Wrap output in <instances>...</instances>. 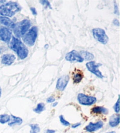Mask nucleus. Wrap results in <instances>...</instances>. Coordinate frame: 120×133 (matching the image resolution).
Returning a JSON list of instances; mask_svg holds the SVG:
<instances>
[{"instance_id": "f257e3e1", "label": "nucleus", "mask_w": 120, "mask_h": 133, "mask_svg": "<svg viewBox=\"0 0 120 133\" xmlns=\"http://www.w3.org/2000/svg\"><path fill=\"white\" fill-rule=\"evenodd\" d=\"M10 47L14 50L20 59L23 60L28 55V49L27 47L19 39L15 36H12L10 43Z\"/></svg>"}, {"instance_id": "f03ea898", "label": "nucleus", "mask_w": 120, "mask_h": 133, "mask_svg": "<svg viewBox=\"0 0 120 133\" xmlns=\"http://www.w3.org/2000/svg\"><path fill=\"white\" fill-rule=\"evenodd\" d=\"M21 6L19 4L14 2H8L0 6V15L12 17L16 13L21 10Z\"/></svg>"}, {"instance_id": "7ed1b4c3", "label": "nucleus", "mask_w": 120, "mask_h": 133, "mask_svg": "<svg viewBox=\"0 0 120 133\" xmlns=\"http://www.w3.org/2000/svg\"><path fill=\"white\" fill-rule=\"evenodd\" d=\"M31 22L28 19H24L14 25L13 31L17 38L23 37L30 28Z\"/></svg>"}, {"instance_id": "20e7f679", "label": "nucleus", "mask_w": 120, "mask_h": 133, "mask_svg": "<svg viewBox=\"0 0 120 133\" xmlns=\"http://www.w3.org/2000/svg\"><path fill=\"white\" fill-rule=\"evenodd\" d=\"M38 29L36 26H34L29 29L28 32L22 37V40L25 44L29 46H34L38 36Z\"/></svg>"}, {"instance_id": "39448f33", "label": "nucleus", "mask_w": 120, "mask_h": 133, "mask_svg": "<svg viewBox=\"0 0 120 133\" xmlns=\"http://www.w3.org/2000/svg\"><path fill=\"white\" fill-rule=\"evenodd\" d=\"M94 38L98 42L103 45L107 44L108 42V37L105 31L100 28H96L92 30Z\"/></svg>"}, {"instance_id": "423d86ee", "label": "nucleus", "mask_w": 120, "mask_h": 133, "mask_svg": "<svg viewBox=\"0 0 120 133\" xmlns=\"http://www.w3.org/2000/svg\"><path fill=\"white\" fill-rule=\"evenodd\" d=\"M77 100L81 105H91L96 103L97 98L93 96H90L83 93H79L77 96Z\"/></svg>"}, {"instance_id": "0eeeda50", "label": "nucleus", "mask_w": 120, "mask_h": 133, "mask_svg": "<svg viewBox=\"0 0 120 133\" xmlns=\"http://www.w3.org/2000/svg\"><path fill=\"white\" fill-rule=\"evenodd\" d=\"M86 66L88 70L93 73V74L95 75L96 76H97L99 78H101V79L104 77L103 74L101 73L98 69L100 66H102L101 64L96 63L94 61H90L87 62L86 64Z\"/></svg>"}, {"instance_id": "6e6552de", "label": "nucleus", "mask_w": 120, "mask_h": 133, "mask_svg": "<svg viewBox=\"0 0 120 133\" xmlns=\"http://www.w3.org/2000/svg\"><path fill=\"white\" fill-rule=\"evenodd\" d=\"M65 59L67 61L70 62H77L82 63L84 61V59L82 58V57L80 55V53L76 50H73L68 52L66 55Z\"/></svg>"}, {"instance_id": "1a4fd4ad", "label": "nucleus", "mask_w": 120, "mask_h": 133, "mask_svg": "<svg viewBox=\"0 0 120 133\" xmlns=\"http://www.w3.org/2000/svg\"><path fill=\"white\" fill-rule=\"evenodd\" d=\"M70 80L69 75H66L60 77L57 80L56 88L59 91H63L66 89Z\"/></svg>"}, {"instance_id": "9d476101", "label": "nucleus", "mask_w": 120, "mask_h": 133, "mask_svg": "<svg viewBox=\"0 0 120 133\" xmlns=\"http://www.w3.org/2000/svg\"><path fill=\"white\" fill-rule=\"evenodd\" d=\"M12 38V31L6 27H2L0 29V41L9 42Z\"/></svg>"}, {"instance_id": "9b49d317", "label": "nucleus", "mask_w": 120, "mask_h": 133, "mask_svg": "<svg viewBox=\"0 0 120 133\" xmlns=\"http://www.w3.org/2000/svg\"><path fill=\"white\" fill-rule=\"evenodd\" d=\"M104 123L103 121H98L97 123H90L88 125L85 127V130L89 132H93L101 129L103 127Z\"/></svg>"}, {"instance_id": "f8f14e48", "label": "nucleus", "mask_w": 120, "mask_h": 133, "mask_svg": "<svg viewBox=\"0 0 120 133\" xmlns=\"http://www.w3.org/2000/svg\"><path fill=\"white\" fill-rule=\"evenodd\" d=\"M16 58L12 54H4L1 57V63L3 65H11L15 61Z\"/></svg>"}, {"instance_id": "ddd939ff", "label": "nucleus", "mask_w": 120, "mask_h": 133, "mask_svg": "<svg viewBox=\"0 0 120 133\" xmlns=\"http://www.w3.org/2000/svg\"><path fill=\"white\" fill-rule=\"evenodd\" d=\"M0 24L5 25V26L12 28H14L15 25L12 21H11L10 18L5 17H3V16H0Z\"/></svg>"}, {"instance_id": "4468645a", "label": "nucleus", "mask_w": 120, "mask_h": 133, "mask_svg": "<svg viewBox=\"0 0 120 133\" xmlns=\"http://www.w3.org/2000/svg\"><path fill=\"white\" fill-rule=\"evenodd\" d=\"M22 119L18 117H16L14 115L10 116V120L8 122V125L10 126H13L14 125H19L22 123Z\"/></svg>"}, {"instance_id": "2eb2a0df", "label": "nucleus", "mask_w": 120, "mask_h": 133, "mask_svg": "<svg viewBox=\"0 0 120 133\" xmlns=\"http://www.w3.org/2000/svg\"><path fill=\"white\" fill-rule=\"evenodd\" d=\"M119 124V115L118 114H114L111 117L109 120V125L110 127H117Z\"/></svg>"}, {"instance_id": "dca6fc26", "label": "nucleus", "mask_w": 120, "mask_h": 133, "mask_svg": "<svg viewBox=\"0 0 120 133\" xmlns=\"http://www.w3.org/2000/svg\"><path fill=\"white\" fill-rule=\"evenodd\" d=\"M91 112L94 114H107L108 113V110L107 109L101 106H96L94 107L91 109Z\"/></svg>"}, {"instance_id": "f3484780", "label": "nucleus", "mask_w": 120, "mask_h": 133, "mask_svg": "<svg viewBox=\"0 0 120 133\" xmlns=\"http://www.w3.org/2000/svg\"><path fill=\"white\" fill-rule=\"evenodd\" d=\"M83 78V74L81 71L78 70L77 72L75 73L74 74L73 77V82L75 83H79L82 81Z\"/></svg>"}, {"instance_id": "a211bd4d", "label": "nucleus", "mask_w": 120, "mask_h": 133, "mask_svg": "<svg viewBox=\"0 0 120 133\" xmlns=\"http://www.w3.org/2000/svg\"><path fill=\"white\" fill-rule=\"evenodd\" d=\"M80 55L82 57V58L84 60L86 61H91L94 59V56L91 53H90L87 51H82L80 52Z\"/></svg>"}, {"instance_id": "6ab92c4d", "label": "nucleus", "mask_w": 120, "mask_h": 133, "mask_svg": "<svg viewBox=\"0 0 120 133\" xmlns=\"http://www.w3.org/2000/svg\"><path fill=\"white\" fill-rule=\"evenodd\" d=\"M45 110V105L43 103H40L38 104L35 109H34V111L36 113L40 114Z\"/></svg>"}, {"instance_id": "aec40b11", "label": "nucleus", "mask_w": 120, "mask_h": 133, "mask_svg": "<svg viewBox=\"0 0 120 133\" xmlns=\"http://www.w3.org/2000/svg\"><path fill=\"white\" fill-rule=\"evenodd\" d=\"M29 126L31 127L30 133H38L40 132V127L37 124H29Z\"/></svg>"}, {"instance_id": "412c9836", "label": "nucleus", "mask_w": 120, "mask_h": 133, "mask_svg": "<svg viewBox=\"0 0 120 133\" xmlns=\"http://www.w3.org/2000/svg\"><path fill=\"white\" fill-rule=\"evenodd\" d=\"M10 120V116L8 114H1L0 115V123L5 124L8 123Z\"/></svg>"}, {"instance_id": "4be33fe9", "label": "nucleus", "mask_w": 120, "mask_h": 133, "mask_svg": "<svg viewBox=\"0 0 120 133\" xmlns=\"http://www.w3.org/2000/svg\"><path fill=\"white\" fill-rule=\"evenodd\" d=\"M59 120L60 121H61V123H62V124L64 125V126H66V127H68V126H69L70 125V123L67 120H65V118H64L63 116L61 115L59 116Z\"/></svg>"}, {"instance_id": "5701e85b", "label": "nucleus", "mask_w": 120, "mask_h": 133, "mask_svg": "<svg viewBox=\"0 0 120 133\" xmlns=\"http://www.w3.org/2000/svg\"><path fill=\"white\" fill-rule=\"evenodd\" d=\"M39 3H40L42 5L45 6V8H46L47 7L49 8L50 9H52V6L50 5V3L48 1L46 0H42V1H39Z\"/></svg>"}, {"instance_id": "b1692460", "label": "nucleus", "mask_w": 120, "mask_h": 133, "mask_svg": "<svg viewBox=\"0 0 120 133\" xmlns=\"http://www.w3.org/2000/svg\"><path fill=\"white\" fill-rule=\"evenodd\" d=\"M114 111L116 113L118 114L119 113V97H118V98L116 103H115V105H114Z\"/></svg>"}, {"instance_id": "393cba45", "label": "nucleus", "mask_w": 120, "mask_h": 133, "mask_svg": "<svg viewBox=\"0 0 120 133\" xmlns=\"http://www.w3.org/2000/svg\"><path fill=\"white\" fill-rule=\"evenodd\" d=\"M46 102L48 103H54L55 102V98L52 97V96H50V97H48L46 99Z\"/></svg>"}, {"instance_id": "a878e982", "label": "nucleus", "mask_w": 120, "mask_h": 133, "mask_svg": "<svg viewBox=\"0 0 120 133\" xmlns=\"http://www.w3.org/2000/svg\"><path fill=\"white\" fill-rule=\"evenodd\" d=\"M30 10L31 11L32 14H33L34 15H37V11H36V10L35 8L31 7V8H30Z\"/></svg>"}, {"instance_id": "bb28decb", "label": "nucleus", "mask_w": 120, "mask_h": 133, "mask_svg": "<svg viewBox=\"0 0 120 133\" xmlns=\"http://www.w3.org/2000/svg\"><path fill=\"white\" fill-rule=\"evenodd\" d=\"M112 23H113V24L115 25V26H119V21L118 20V19H114V20H113Z\"/></svg>"}, {"instance_id": "cd10ccee", "label": "nucleus", "mask_w": 120, "mask_h": 133, "mask_svg": "<svg viewBox=\"0 0 120 133\" xmlns=\"http://www.w3.org/2000/svg\"><path fill=\"white\" fill-rule=\"evenodd\" d=\"M80 125H81V123H76V124H73L72 125H71V127H72L73 128H76L78 127V126H80Z\"/></svg>"}, {"instance_id": "c85d7f7f", "label": "nucleus", "mask_w": 120, "mask_h": 133, "mask_svg": "<svg viewBox=\"0 0 120 133\" xmlns=\"http://www.w3.org/2000/svg\"><path fill=\"white\" fill-rule=\"evenodd\" d=\"M56 132V131L54 130H50V129H48L46 131V132L45 133H55Z\"/></svg>"}, {"instance_id": "c756f323", "label": "nucleus", "mask_w": 120, "mask_h": 133, "mask_svg": "<svg viewBox=\"0 0 120 133\" xmlns=\"http://www.w3.org/2000/svg\"><path fill=\"white\" fill-rule=\"evenodd\" d=\"M57 104H58V103H57V102H55L54 104H53L52 107H56Z\"/></svg>"}, {"instance_id": "7c9ffc66", "label": "nucleus", "mask_w": 120, "mask_h": 133, "mask_svg": "<svg viewBox=\"0 0 120 133\" xmlns=\"http://www.w3.org/2000/svg\"><path fill=\"white\" fill-rule=\"evenodd\" d=\"M1 87H0V97H1Z\"/></svg>"}, {"instance_id": "2f4dec72", "label": "nucleus", "mask_w": 120, "mask_h": 133, "mask_svg": "<svg viewBox=\"0 0 120 133\" xmlns=\"http://www.w3.org/2000/svg\"><path fill=\"white\" fill-rule=\"evenodd\" d=\"M106 133H116V132H115V131H111V132H107Z\"/></svg>"}, {"instance_id": "473e14b6", "label": "nucleus", "mask_w": 120, "mask_h": 133, "mask_svg": "<svg viewBox=\"0 0 120 133\" xmlns=\"http://www.w3.org/2000/svg\"><path fill=\"white\" fill-rule=\"evenodd\" d=\"M5 1H0V3H5Z\"/></svg>"}, {"instance_id": "72a5a7b5", "label": "nucleus", "mask_w": 120, "mask_h": 133, "mask_svg": "<svg viewBox=\"0 0 120 133\" xmlns=\"http://www.w3.org/2000/svg\"><path fill=\"white\" fill-rule=\"evenodd\" d=\"M45 48H48V45H46L45 46Z\"/></svg>"}]
</instances>
